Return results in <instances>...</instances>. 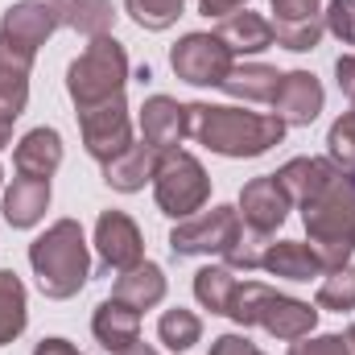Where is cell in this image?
I'll return each mask as SVG.
<instances>
[{
    "instance_id": "1",
    "label": "cell",
    "mask_w": 355,
    "mask_h": 355,
    "mask_svg": "<svg viewBox=\"0 0 355 355\" xmlns=\"http://www.w3.org/2000/svg\"><path fill=\"white\" fill-rule=\"evenodd\" d=\"M186 137L219 157H261L285 137V120L272 112H244L219 103H186Z\"/></svg>"
},
{
    "instance_id": "2",
    "label": "cell",
    "mask_w": 355,
    "mask_h": 355,
    "mask_svg": "<svg viewBox=\"0 0 355 355\" xmlns=\"http://www.w3.org/2000/svg\"><path fill=\"white\" fill-rule=\"evenodd\" d=\"M29 268L37 277V289L50 302L75 297L91 277V252L83 240L79 219H58L29 244Z\"/></svg>"
},
{
    "instance_id": "3",
    "label": "cell",
    "mask_w": 355,
    "mask_h": 355,
    "mask_svg": "<svg viewBox=\"0 0 355 355\" xmlns=\"http://www.w3.org/2000/svg\"><path fill=\"white\" fill-rule=\"evenodd\" d=\"M302 223L310 236V248L327 268H339L355 252V186L347 174H339L322 194L302 202Z\"/></svg>"
},
{
    "instance_id": "4",
    "label": "cell",
    "mask_w": 355,
    "mask_h": 355,
    "mask_svg": "<svg viewBox=\"0 0 355 355\" xmlns=\"http://www.w3.org/2000/svg\"><path fill=\"white\" fill-rule=\"evenodd\" d=\"M232 322L240 327H265L268 335L293 343V339H306L314 327H318V310L310 302H297L289 293H277L265 281H244L236 289V302H232Z\"/></svg>"
},
{
    "instance_id": "5",
    "label": "cell",
    "mask_w": 355,
    "mask_h": 355,
    "mask_svg": "<svg viewBox=\"0 0 355 355\" xmlns=\"http://www.w3.org/2000/svg\"><path fill=\"white\" fill-rule=\"evenodd\" d=\"M124 83H128V54L112 33L91 37V46L67 67V95L75 99L79 112L124 95Z\"/></svg>"
},
{
    "instance_id": "6",
    "label": "cell",
    "mask_w": 355,
    "mask_h": 355,
    "mask_svg": "<svg viewBox=\"0 0 355 355\" xmlns=\"http://www.w3.org/2000/svg\"><path fill=\"white\" fill-rule=\"evenodd\" d=\"M153 198L162 207V215L170 219H190L207 207L211 198V178L202 170V162L194 153L182 149H166L157 153V170H153Z\"/></svg>"
},
{
    "instance_id": "7",
    "label": "cell",
    "mask_w": 355,
    "mask_h": 355,
    "mask_svg": "<svg viewBox=\"0 0 355 355\" xmlns=\"http://www.w3.org/2000/svg\"><path fill=\"white\" fill-rule=\"evenodd\" d=\"M240 232H244V223H240L236 207H211V211H198V215L182 219L170 232V252L178 261H186V257H223L240 240Z\"/></svg>"
},
{
    "instance_id": "8",
    "label": "cell",
    "mask_w": 355,
    "mask_h": 355,
    "mask_svg": "<svg viewBox=\"0 0 355 355\" xmlns=\"http://www.w3.org/2000/svg\"><path fill=\"white\" fill-rule=\"evenodd\" d=\"M54 29H62V4L58 0H17L0 17V42L25 62L37 58V50L50 42Z\"/></svg>"
},
{
    "instance_id": "9",
    "label": "cell",
    "mask_w": 355,
    "mask_h": 355,
    "mask_svg": "<svg viewBox=\"0 0 355 355\" xmlns=\"http://www.w3.org/2000/svg\"><path fill=\"white\" fill-rule=\"evenodd\" d=\"M236 54L215 37V33H186L170 50V67L182 83L190 87H223V79L232 75Z\"/></svg>"
},
{
    "instance_id": "10",
    "label": "cell",
    "mask_w": 355,
    "mask_h": 355,
    "mask_svg": "<svg viewBox=\"0 0 355 355\" xmlns=\"http://www.w3.org/2000/svg\"><path fill=\"white\" fill-rule=\"evenodd\" d=\"M79 132H83V149L99 166H107L112 157H120L132 145V120H128V103L124 95L103 99L87 112H79Z\"/></svg>"
},
{
    "instance_id": "11",
    "label": "cell",
    "mask_w": 355,
    "mask_h": 355,
    "mask_svg": "<svg viewBox=\"0 0 355 355\" xmlns=\"http://www.w3.org/2000/svg\"><path fill=\"white\" fill-rule=\"evenodd\" d=\"M95 248L107 272H124V268L145 261V240L141 227L124 215V211H103L95 219Z\"/></svg>"
},
{
    "instance_id": "12",
    "label": "cell",
    "mask_w": 355,
    "mask_h": 355,
    "mask_svg": "<svg viewBox=\"0 0 355 355\" xmlns=\"http://www.w3.org/2000/svg\"><path fill=\"white\" fill-rule=\"evenodd\" d=\"M289 207H293V202H289L285 186L272 174H265V178H252V182L240 190V207H236V211H240V223H244V227L272 236V232L285 223Z\"/></svg>"
},
{
    "instance_id": "13",
    "label": "cell",
    "mask_w": 355,
    "mask_h": 355,
    "mask_svg": "<svg viewBox=\"0 0 355 355\" xmlns=\"http://www.w3.org/2000/svg\"><path fill=\"white\" fill-rule=\"evenodd\" d=\"M322 103H327L322 83H318L310 71H289V75H281V87L272 95V116H281L285 128H289V124L302 128V124H314V120H318Z\"/></svg>"
},
{
    "instance_id": "14",
    "label": "cell",
    "mask_w": 355,
    "mask_h": 355,
    "mask_svg": "<svg viewBox=\"0 0 355 355\" xmlns=\"http://www.w3.org/2000/svg\"><path fill=\"white\" fill-rule=\"evenodd\" d=\"M141 137L157 153L178 149V141L186 137V103H178L170 95H149L141 107Z\"/></svg>"
},
{
    "instance_id": "15",
    "label": "cell",
    "mask_w": 355,
    "mask_h": 355,
    "mask_svg": "<svg viewBox=\"0 0 355 355\" xmlns=\"http://www.w3.org/2000/svg\"><path fill=\"white\" fill-rule=\"evenodd\" d=\"M343 174L331 157H293V162H285L281 170H277V182L285 186V194H289V202H310L314 194H322L335 178Z\"/></svg>"
},
{
    "instance_id": "16",
    "label": "cell",
    "mask_w": 355,
    "mask_h": 355,
    "mask_svg": "<svg viewBox=\"0 0 355 355\" xmlns=\"http://www.w3.org/2000/svg\"><path fill=\"white\" fill-rule=\"evenodd\" d=\"M91 331H95V339H99L103 352L116 355V352H124V347H132V343H141V314H137L132 306L107 297V302L95 306Z\"/></svg>"
},
{
    "instance_id": "17",
    "label": "cell",
    "mask_w": 355,
    "mask_h": 355,
    "mask_svg": "<svg viewBox=\"0 0 355 355\" xmlns=\"http://www.w3.org/2000/svg\"><path fill=\"white\" fill-rule=\"evenodd\" d=\"M8 227H33L42 223V215L50 211V178H25L17 174L12 186L4 190V202H0Z\"/></svg>"
},
{
    "instance_id": "18",
    "label": "cell",
    "mask_w": 355,
    "mask_h": 355,
    "mask_svg": "<svg viewBox=\"0 0 355 355\" xmlns=\"http://www.w3.org/2000/svg\"><path fill=\"white\" fill-rule=\"evenodd\" d=\"M12 166L25 178H50L62 166V137L58 128H29L17 149H12Z\"/></svg>"
},
{
    "instance_id": "19",
    "label": "cell",
    "mask_w": 355,
    "mask_h": 355,
    "mask_svg": "<svg viewBox=\"0 0 355 355\" xmlns=\"http://www.w3.org/2000/svg\"><path fill=\"white\" fill-rule=\"evenodd\" d=\"M112 297H116V302H124V306H132L137 314H141V310H153V306L166 297V272H162V265L141 261V265L116 272Z\"/></svg>"
},
{
    "instance_id": "20",
    "label": "cell",
    "mask_w": 355,
    "mask_h": 355,
    "mask_svg": "<svg viewBox=\"0 0 355 355\" xmlns=\"http://www.w3.org/2000/svg\"><path fill=\"white\" fill-rule=\"evenodd\" d=\"M153 170H157V149L141 141V145H128L120 157H112L103 166V182L112 190H120V194H137V190H145Z\"/></svg>"
},
{
    "instance_id": "21",
    "label": "cell",
    "mask_w": 355,
    "mask_h": 355,
    "mask_svg": "<svg viewBox=\"0 0 355 355\" xmlns=\"http://www.w3.org/2000/svg\"><path fill=\"white\" fill-rule=\"evenodd\" d=\"M215 37L232 50V54H261L272 46V21H265L261 12H232V17H223L219 21V29H215Z\"/></svg>"
},
{
    "instance_id": "22",
    "label": "cell",
    "mask_w": 355,
    "mask_h": 355,
    "mask_svg": "<svg viewBox=\"0 0 355 355\" xmlns=\"http://www.w3.org/2000/svg\"><path fill=\"white\" fill-rule=\"evenodd\" d=\"M261 268H268L272 277H285V281H310V277L327 272V265L318 261V252L310 244H302V240H277V244H268Z\"/></svg>"
},
{
    "instance_id": "23",
    "label": "cell",
    "mask_w": 355,
    "mask_h": 355,
    "mask_svg": "<svg viewBox=\"0 0 355 355\" xmlns=\"http://www.w3.org/2000/svg\"><path fill=\"white\" fill-rule=\"evenodd\" d=\"M277 87H281V75H277V67H265V62H240L223 79V91L244 103H272Z\"/></svg>"
},
{
    "instance_id": "24",
    "label": "cell",
    "mask_w": 355,
    "mask_h": 355,
    "mask_svg": "<svg viewBox=\"0 0 355 355\" xmlns=\"http://www.w3.org/2000/svg\"><path fill=\"white\" fill-rule=\"evenodd\" d=\"M236 289H240V281H236V272L227 265H207L194 272V297H198V306L202 310H211V314H232V302H236Z\"/></svg>"
},
{
    "instance_id": "25",
    "label": "cell",
    "mask_w": 355,
    "mask_h": 355,
    "mask_svg": "<svg viewBox=\"0 0 355 355\" xmlns=\"http://www.w3.org/2000/svg\"><path fill=\"white\" fill-rule=\"evenodd\" d=\"M29 67L25 58H17L4 42H0V112L4 116H21L25 103H29Z\"/></svg>"
},
{
    "instance_id": "26",
    "label": "cell",
    "mask_w": 355,
    "mask_h": 355,
    "mask_svg": "<svg viewBox=\"0 0 355 355\" xmlns=\"http://www.w3.org/2000/svg\"><path fill=\"white\" fill-rule=\"evenodd\" d=\"M29 322V302H25V285L12 268H0V347L12 343Z\"/></svg>"
},
{
    "instance_id": "27",
    "label": "cell",
    "mask_w": 355,
    "mask_h": 355,
    "mask_svg": "<svg viewBox=\"0 0 355 355\" xmlns=\"http://www.w3.org/2000/svg\"><path fill=\"white\" fill-rule=\"evenodd\" d=\"M58 4H62V25L83 37H103L116 21L112 0H58Z\"/></svg>"
},
{
    "instance_id": "28",
    "label": "cell",
    "mask_w": 355,
    "mask_h": 355,
    "mask_svg": "<svg viewBox=\"0 0 355 355\" xmlns=\"http://www.w3.org/2000/svg\"><path fill=\"white\" fill-rule=\"evenodd\" d=\"M157 339L170 347V352H190L198 339H202V322H198V314L194 310H166L162 314V322H157Z\"/></svg>"
},
{
    "instance_id": "29",
    "label": "cell",
    "mask_w": 355,
    "mask_h": 355,
    "mask_svg": "<svg viewBox=\"0 0 355 355\" xmlns=\"http://www.w3.org/2000/svg\"><path fill=\"white\" fill-rule=\"evenodd\" d=\"M318 310H335V314L355 310V265H339V268H327L322 272Z\"/></svg>"
},
{
    "instance_id": "30",
    "label": "cell",
    "mask_w": 355,
    "mask_h": 355,
    "mask_svg": "<svg viewBox=\"0 0 355 355\" xmlns=\"http://www.w3.org/2000/svg\"><path fill=\"white\" fill-rule=\"evenodd\" d=\"M182 8H186V0H124V12L141 29H149V33L170 29L178 17H182Z\"/></svg>"
},
{
    "instance_id": "31",
    "label": "cell",
    "mask_w": 355,
    "mask_h": 355,
    "mask_svg": "<svg viewBox=\"0 0 355 355\" xmlns=\"http://www.w3.org/2000/svg\"><path fill=\"white\" fill-rule=\"evenodd\" d=\"M322 33H327L322 17H310V21H272V42L285 46V50H293V54L314 50L322 42Z\"/></svg>"
},
{
    "instance_id": "32",
    "label": "cell",
    "mask_w": 355,
    "mask_h": 355,
    "mask_svg": "<svg viewBox=\"0 0 355 355\" xmlns=\"http://www.w3.org/2000/svg\"><path fill=\"white\" fill-rule=\"evenodd\" d=\"M327 157L347 178H355V112H343L331 124V132H327Z\"/></svg>"
},
{
    "instance_id": "33",
    "label": "cell",
    "mask_w": 355,
    "mask_h": 355,
    "mask_svg": "<svg viewBox=\"0 0 355 355\" xmlns=\"http://www.w3.org/2000/svg\"><path fill=\"white\" fill-rule=\"evenodd\" d=\"M268 244H272V236L244 227V232H240V240L223 252V261H227V268H232V272H252V268H261Z\"/></svg>"
},
{
    "instance_id": "34",
    "label": "cell",
    "mask_w": 355,
    "mask_h": 355,
    "mask_svg": "<svg viewBox=\"0 0 355 355\" xmlns=\"http://www.w3.org/2000/svg\"><path fill=\"white\" fill-rule=\"evenodd\" d=\"M327 33H335L343 46H355V0H331L322 12Z\"/></svg>"
},
{
    "instance_id": "35",
    "label": "cell",
    "mask_w": 355,
    "mask_h": 355,
    "mask_svg": "<svg viewBox=\"0 0 355 355\" xmlns=\"http://www.w3.org/2000/svg\"><path fill=\"white\" fill-rule=\"evenodd\" d=\"M289 355H352V347L343 335H318V339L306 335V339H293Z\"/></svg>"
},
{
    "instance_id": "36",
    "label": "cell",
    "mask_w": 355,
    "mask_h": 355,
    "mask_svg": "<svg viewBox=\"0 0 355 355\" xmlns=\"http://www.w3.org/2000/svg\"><path fill=\"white\" fill-rule=\"evenodd\" d=\"M272 12H277V21H310V17H322L318 12V0H272Z\"/></svg>"
},
{
    "instance_id": "37",
    "label": "cell",
    "mask_w": 355,
    "mask_h": 355,
    "mask_svg": "<svg viewBox=\"0 0 355 355\" xmlns=\"http://www.w3.org/2000/svg\"><path fill=\"white\" fill-rule=\"evenodd\" d=\"M207 355H265V352H261L257 343H248L244 335H219Z\"/></svg>"
},
{
    "instance_id": "38",
    "label": "cell",
    "mask_w": 355,
    "mask_h": 355,
    "mask_svg": "<svg viewBox=\"0 0 355 355\" xmlns=\"http://www.w3.org/2000/svg\"><path fill=\"white\" fill-rule=\"evenodd\" d=\"M335 83H339V91L355 103V54H343V58L335 62Z\"/></svg>"
},
{
    "instance_id": "39",
    "label": "cell",
    "mask_w": 355,
    "mask_h": 355,
    "mask_svg": "<svg viewBox=\"0 0 355 355\" xmlns=\"http://www.w3.org/2000/svg\"><path fill=\"white\" fill-rule=\"evenodd\" d=\"M244 4H248V0H198V12H202V17H219V21H223V17L240 12Z\"/></svg>"
},
{
    "instance_id": "40",
    "label": "cell",
    "mask_w": 355,
    "mask_h": 355,
    "mask_svg": "<svg viewBox=\"0 0 355 355\" xmlns=\"http://www.w3.org/2000/svg\"><path fill=\"white\" fill-rule=\"evenodd\" d=\"M33 355H83L75 343H67V339H42L37 347H33Z\"/></svg>"
},
{
    "instance_id": "41",
    "label": "cell",
    "mask_w": 355,
    "mask_h": 355,
    "mask_svg": "<svg viewBox=\"0 0 355 355\" xmlns=\"http://www.w3.org/2000/svg\"><path fill=\"white\" fill-rule=\"evenodd\" d=\"M12 124H17V120L0 112V149H8V141H12Z\"/></svg>"
},
{
    "instance_id": "42",
    "label": "cell",
    "mask_w": 355,
    "mask_h": 355,
    "mask_svg": "<svg viewBox=\"0 0 355 355\" xmlns=\"http://www.w3.org/2000/svg\"><path fill=\"white\" fill-rule=\"evenodd\" d=\"M116 355H157V352L145 347V343H132V347H124V352H116Z\"/></svg>"
},
{
    "instance_id": "43",
    "label": "cell",
    "mask_w": 355,
    "mask_h": 355,
    "mask_svg": "<svg viewBox=\"0 0 355 355\" xmlns=\"http://www.w3.org/2000/svg\"><path fill=\"white\" fill-rule=\"evenodd\" d=\"M347 347H352V355H355V327L347 331Z\"/></svg>"
},
{
    "instance_id": "44",
    "label": "cell",
    "mask_w": 355,
    "mask_h": 355,
    "mask_svg": "<svg viewBox=\"0 0 355 355\" xmlns=\"http://www.w3.org/2000/svg\"><path fill=\"white\" fill-rule=\"evenodd\" d=\"M0 182H4V170H0Z\"/></svg>"
},
{
    "instance_id": "45",
    "label": "cell",
    "mask_w": 355,
    "mask_h": 355,
    "mask_svg": "<svg viewBox=\"0 0 355 355\" xmlns=\"http://www.w3.org/2000/svg\"><path fill=\"white\" fill-rule=\"evenodd\" d=\"M352 186H355V178H352Z\"/></svg>"
}]
</instances>
